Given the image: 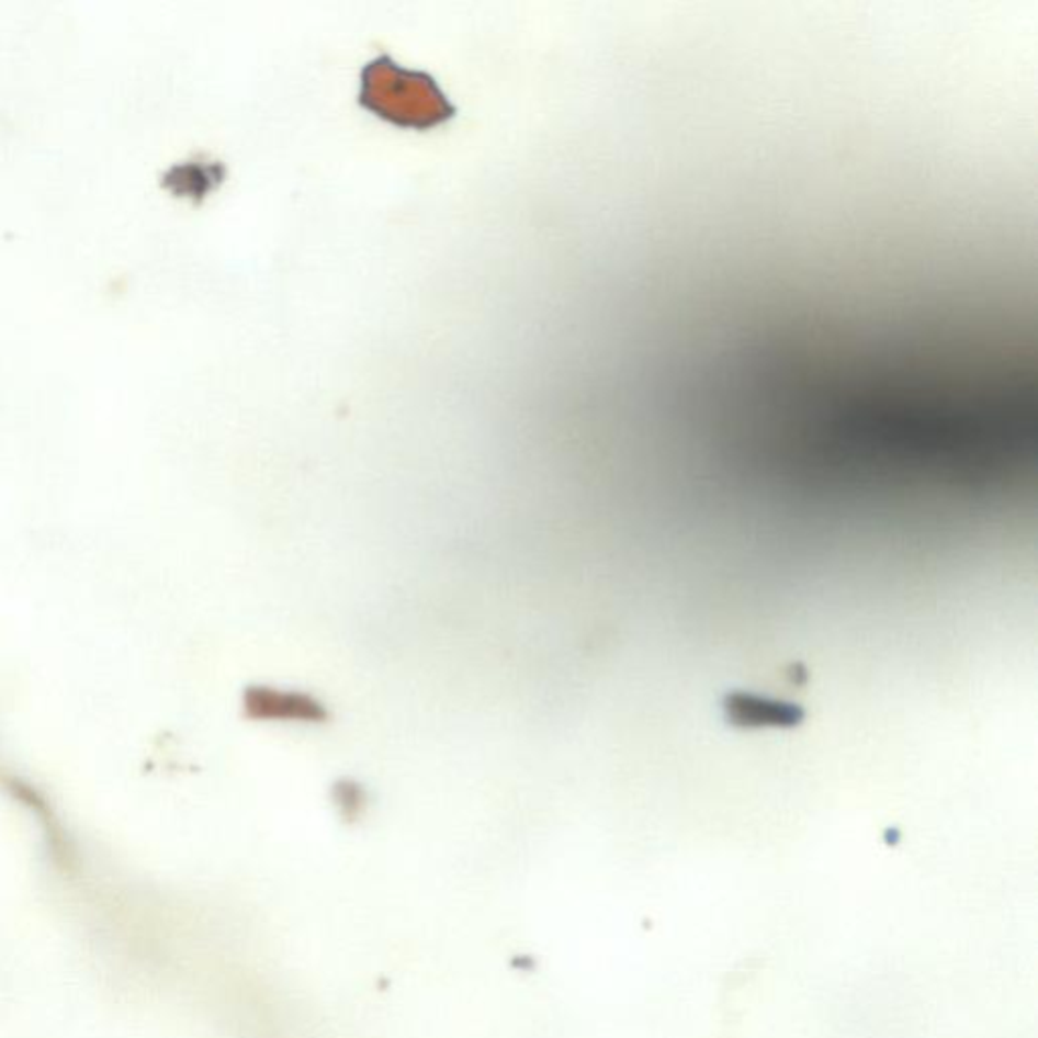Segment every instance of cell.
<instances>
[{
	"label": "cell",
	"mask_w": 1038,
	"mask_h": 1038,
	"mask_svg": "<svg viewBox=\"0 0 1038 1038\" xmlns=\"http://www.w3.org/2000/svg\"><path fill=\"white\" fill-rule=\"evenodd\" d=\"M796 43H798V41H796ZM793 49H796V47H793ZM791 57H793V54H791ZM789 64H791V59H789ZM787 69H789V66H787ZM786 74H787V71H786ZM783 80H786V76H783ZM781 83H783V81H781ZM779 88H781V86H779ZM777 93H779V92H777ZM775 98H777V95H775ZM772 106H775V100H772ZM772 106H771V110H772ZM771 110H769V114H771Z\"/></svg>",
	"instance_id": "7a4b0ae2"
},
{
	"label": "cell",
	"mask_w": 1038,
	"mask_h": 1038,
	"mask_svg": "<svg viewBox=\"0 0 1038 1038\" xmlns=\"http://www.w3.org/2000/svg\"><path fill=\"white\" fill-rule=\"evenodd\" d=\"M360 104L396 126L418 131L451 121L456 112L428 74L406 71L387 55L363 67Z\"/></svg>",
	"instance_id": "6da1fadb"
}]
</instances>
